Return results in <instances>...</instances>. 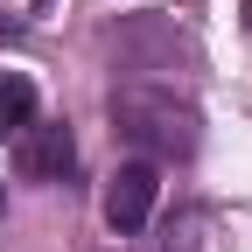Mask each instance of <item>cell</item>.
Masks as SVG:
<instances>
[{"instance_id":"obj_3","label":"cell","mask_w":252,"mask_h":252,"mask_svg":"<svg viewBox=\"0 0 252 252\" xmlns=\"http://www.w3.org/2000/svg\"><path fill=\"white\" fill-rule=\"evenodd\" d=\"M77 161V147H70V126H35L28 119L21 133H14V168L21 175H35V182H63Z\"/></svg>"},{"instance_id":"obj_5","label":"cell","mask_w":252,"mask_h":252,"mask_svg":"<svg viewBox=\"0 0 252 252\" xmlns=\"http://www.w3.org/2000/svg\"><path fill=\"white\" fill-rule=\"evenodd\" d=\"M245 28H252V0H245Z\"/></svg>"},{"instance_id":"obj_2","label":"cell","mask_w":252,"mask_h":252,"mask_svg":"<svg viewBox=\"0 0 252 252\" xmlns=\"http://www.w3.org/2000/svg\"><path fill=\"white\" fill-rule=\"evenodd\" d=\"M154 196H161L154 161H126V168H112V182H105V224H112L119 238H133L147 217H154Z\"/></svg>"},{"instance_id":"obj_4","label":"cell","mask_w":252,"mask_h":252,"mask_svg":"<svg viewBox=\"0 0 252 252\" xmlns=\"http://www.w3.org/2000/svg\"><path fill=\"white\" fill-rule=\"evenodd\" d=\"M28 119H35V84H28V77H14V70H7V77H0V133H7V140H14V133H21V126H28Z\"/></svg>"},{"instance_id":"obj_1","label":"cell","mask_w":252,"mask_h":252,"mask_svg":"<svg viewBox=\"0 0 252 252\" xmlns=\"http://www.w3.org/2000/svg\"><path fill=\"white\" fill-rule=\"evenodd\" d=\"M112 126L147 154H189L196 147V112L175 105L168 91H119L112 98Z\"/></svg>"},{"instance_id":"obj_6","label":"cell","mask_w":252,"mask_h":252,"mask_svg":"<svg viewBox=\"0 0 252 252\" xmlns=\"http://www.w3.org/2000/svg\"><path fill=\"white\" fill-rule=\"evenodd\" d=\"M0 210H7V189H0Z\"/></svg>"}]
</instances>
